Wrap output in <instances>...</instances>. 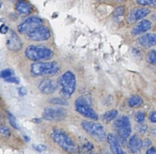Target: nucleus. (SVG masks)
I'll return each mask as SVG.
<instances>
[{
  "label": "nucleus",
  "mask_w": 156,
  "mask_h": 154,
  "mask_svg": "<svg viewBox=\"0 0 156 154\" xmlns=\"http://www.w3.org/2000/svg\"><path fill=\"white\" fill-rule=\"evenodd\" d=\"M57 86L59 88L61 97L69 99L72 97L76 91V79L73 71H67L59 77Z\"/></svg>",
  "instance_id": "obj_1"
},
{
  "label": "nucleus",
  "mask_w": 156,
  "mask_h": 154,
  "mask_svg": "<svg viewBox=\"0 0 156 154\" xmlns=\"http://www.w3.org/2000/svg\"><path fill=\"white\" fill-rule=\"evenodd\" d=\"M53 141L61 148L69 153H75L77 152V146L73 140L64 131L61 129H54L51 132Z\"/></svg>",
  "instance_id": "obj_2"
},
{
  "label": "nucleus",
  "mask_w": 156,
  "mask_h": 154,
  "mask_svg": "<svg viewBox=\"0 0 156 154\" xmlns=\"http://www.w3.org/2000/svg\"><path fill=\"white\" fill-rule=\"evenodd\" d=\"M60 65L57 62H36L31 65L30 72L35 76H53L59 73Z\"/></svg>",
  "instance_id": "obj_3"
},
{
  "label": "nucleus",
  "mask_w": 156,
  "mask_h": 154,
  "mask_svg": "<svg viewBox=\"0 0 156 154\" xmlns=\"http://www.w3.org/2000/svg\"><path fill=\"white\" fill-rule=\"evenodd\" d=\"M25 56L29 60L39 62L50 59L53 56V52L50 49L39 45H30L25 50Z\"/></svg>",
  "instance_id": "obj_4"
},
{
  "label": "nucleus",
  "mask_w": 156,
  "mask_h": 154,
  "mask_svg": "<svg viewBox=\"0 0 156 154\" xmlns=\"http://www.w3.org/2000/svg\"><path fill=\"white\" fill-rule=\"evenodd\" d=\"M114 128L118 135L120 142L122 144H125L132 132L129 118L126 115H121L114 121Z\"/></svg>",
  "instance_id": "obj_5"
},
{
  "label": "nucleus",
  "mask_w": 156,
  "mask_h": 154,
  "mask_svg": "<svg viewBox=\"0 0 156 154\" xmlns=\"http://www.w3.org/2000/svg\"><path fill=\"white\" fill-rule=\"evenodd\" d=\"M75 108H76V112H79L85 118L94 120V121L98 120V115L94 110L86 97L84 96H81L79 98L76 99L75 102Z\"/></svg>",
  "instance_id": "obj_6"
},
{
  "label": "nucleus",
  "mask_w": 156,
  "mask_h": 154,
  "mask_svg": "<svg viewBox=\"0 0 156 154\" xmlns=\"http://www.w3.org/2000/svg\"><path fill=\"white\" fill-rule=\"evenodd\" d=\"M81 126L88 135L98 141H104L107 139V133L101 124L94 121H82Z\"/></svg>",
  "instance_id": "obj_7"
},
{
  "label": "nucleus",
  "mask_w": 156,
  "mask_h": 154,
  "mask_svg": "<svg viewBox=\"0 0 156 154\" xmlns=\"http://www.w3.org/2000/svg\"><path fill=\"white\" fill-rule=\"evenodd\" d=\"M66 115L67 111L61 107H46L42 113L43 118L50 121H60Z\"/></svg>",
  "instance_id": "obj_8"
},
{
  "label": "nucleus",
  "mask_w": 156,
  "mask_h": 154,
  "mask_svg": "<svg viewBox=\"0 0 156 154\" xmlns=\"http://www.w3.org/2000/svg\"><path fill=\"white\" fill-rule=\"evenodd\" d=\"M50 31L49 28L43 25L35 27L27 33V36L30 40L44 41L50 37Z\"/></svg>",
  "instance_id": "obj_9"
},
{
  "label": "nucleus",
  "mask_w": 156,
  "mask_h": 154,
  "mask_svg": "<svg viewBox=\"0 0 156 154\" xmlns=\"http://www.w3.org/2000/svg\"><path fill=\"white\" fill-rule=\"evenodd\" d=\"M43 21L38 17H30L18 25V30L21 34H27L35 27L42 25Z\"/></svg>",
  "instance_id": "obj_10"
},
{
  "label": "nucleus",
  "mask_w": 156,
  "mask_h": 154,
  "mask_svg": "<svg viewBox=\"0 0 156 154\" xmlns=\"http://www.w3.org/2000/svg\"><path fill=\"white\" fill-rule=\"evenodd\" d=\"M150 13V9L147 8H135L130 11L128 16L129 23H134L139 20L143 19Z\"/></svg>",
  "instance_id": "obj_11"
},
{
  "label": "nucleus",
  "mask_w": 156,
  "mask_h": 154,
  "mask_svg": "<svg viewBox=\"0 0 156 154\" xmlns=\"http://www.w3.org/2000/svg\"><path fill=\"white\" fill-rule=\"evenodd\" d=\"M58 86L57 84L54 80L51 79L46 78L44 79L41 83L39 84V91L44 94H52L56 91Z\"/></svg>",
  "instance_id": "obj_12"
},
{
  "label": "nucleus",
  "mask_w": 156,
  "mask_h": 154,
  "mask_svg": "<svg viewBox=\"0 0 156 154\" xmlns=\"http://www.w3.org/2000/svg\"><path fill=\"white\" fill-rule=\"evenodd\" d=\"M107 140L109 144L111 150L114 154H126L121 148L118 138L113 133H110L107 135Z\"/></svg>",
  "instance_id": "obj_13"
},
{
  "label": "nucleus",
  "mask_w": 156,
  "mask_h": 154,
  "mask_svg": "<svg viewBox=\"0 0 156 154\" xmlns=\"http://www.w3.org/2000/svg\"><path fill=\"white\" fill-rule=\"evenodd\" d=\"M142 144H143V141L137 135H134L129 138L127 143L128 150L131 153H140L142 150Z\"/></svg>",
  "instance_id": "obj_14"
},
{
  "label": "nucleus",
  "mask_w": 156,
  "mask_h": 154,
  "mask_svg": "<svg viewBox=\"0 0 156 154\" xmlns=\"http://www.w3.org/2000/svg\"><path fill=\"white\" fill-rule=\"evenodd\" d=\"M10 36L8 38L6 42L8 48L12 51H18L22 48V42L15 32L12 30H10Z\"/></svg>",
  "instance_id": "obj_15"
},
{
  "label": "nucleus",
  "mask_w": 156,
  "mask_h": 154,
  "mask_svg": "<svg viewBox=\"0 0 156 154\" xmlns=\"http://www.w3.org/2000/svg\"><path fill=\"white\" fill-rule=\"evenodd\" d=\"M152 27V24L150 21L149 20H143L142 21L139 22L136 25L133 27L132 30V34L133 36H137V35L142 34L145 32L150 30Z\"/></svg>",
  "instance_id": "obj_16"
},
{
  "label": "nucleus",
  "mask_w": 156,
  "mask_h": 154,
  "mask_svg": "<svg viewBox=\"0 0 156 154\" xmlns=\"http://www.w3.org/2000/svg\"><path fill=\"white\" fill-rule=\"evenodd\" d=\"M139 43L145 48H150L156 44V36L155 33H146L139 38Z\"/></svg>",
  "instance_id": "obj_17"
},
{
  "label": "nucleus",
  "mask_w": 156,
  "mask_h": 154,
  "mask_svg": "<svg viewBox=\"0 0 156 154\" xmlns=\"http://www.w3.org/2000/svg\"><path fill=\"white\" fill-rule=\"evenodd\" d=\"M15 9L21 15H28L32 12V6L26 0H18L15 5Z\"/></svg>",
  "instance_id": "obj_18"
},
{
  "label": "nucleus",
  "mask_w": 156,
  "mask_h": 154,
  "mask_svg": "<svg viewBox=\"0 0 156 154\" xmlns=\"http://www.w3.org/2000/svg\"><path fill=\"white\" fill-rule=\"evenodd\" d=\"M143 103V99L139 95H132L128 100V106L131 108H138Z\"/></svg>",
  "instance_id": "obj_19"
},
{
  "label": "nucleus",
  "mask_w": 156,
  "mask_h": 154,
  "mask_svg": "<svg viewBox=\"0 0 156 154\" xmlns=\"http://www.w3.org/2000/svg\"><path fill=\"white\" fill-rule=\"evenodd\" d=\"M117 115H118V112L116 109L109 110L102 115V121L105 123H109L112 121L114 119H115Z\"/></svg>",
  "instance_id": "obj_20"
},
{
  "label": "nucleus",
  "mask_w": 156,
  "mask_h": 154,
  "mask_svg": "<svg viewBox=\"0 0 156 154\" xmlns=\"http://www.w3.org/2000/svg\"><path fill=\"white\" fill-rule=\"evenodd\" d=\"M49 102L52 104L58 105V106H68L69 105L66 99H64L62 97H55V98L50 100Z\"/></svg>",
  "instance_id": "obj_21"
},
{
  "label": "nucleus",
  "mask_w": 156,
  "mask_h": 154,
  "mask_svg": "<svg viewBox=\"0 0 156 154\" xmlns=\"http://www.w3.org/2000/svg\"><path fill=\"white\" fill-rule=\"evenodd\" d=\"M146 61L149 63L152 64V65H155L156 64V51L155 50H152L147 53L146 58Z\"/></svg>",
  "instance_id": "obj_22"
},
{
  "label": "nucleus",
  "mask_w": 156,
  "mask_h": 154,
  "mask_svg": "<svg viewBox=\"0 0 156 154\" xmlns=\"http://www.w3.org/2000/svg\"><path fill=\"white\" fill-rule=\"evenodd\" d=\"M14 74V71H12V69L10 68H6V69L2 70L0 71V77L2 79H6L8 77H11V76H13Z\"/></svg>",
  "instance_id": "obj_23"
},
{
  "label": "nucleus",
  "mask_w": 156,
  "mask_h": 154,
  "mask_svg": "<svg viewBox=\"0 0 156 154\" xmlns=\"http://www.w3.org/2000/svg\"><path fill=\"white\" fill-rule=\"evenodd\" d=\"M136 3L140 5H151L152 7L156 6V0H136Z\"/></svg>",
  "instance_id": "obj_24"
},
{
  "label": "nucleus",
  "mask_w": 156,
  "mask_h": 154,
  "mask_svg": "<svg viewBox=\"0 0 156 154\" xmlns=\"http://www.w3.org/2000/svg\"><path fill=\"white\" fill-rule=\"evenodd\" d=\"M135 121L138 124H143L145 121V112L143 111H139L135 115Z\"/></svg>",
  "instance_id": "obj_25"
},
{
  "label": "nucleus",
  "mask_w": 156,
  "mask_h": 154,
  "mask_svg": "<svg viewBox=\"0 0 156 154\" xmlns=\"http://www.w3.org/2000/svg\"><path fill=\"white\" fill-rule=\"evenodd\" d=\"M8 118H9V123H10V125L12 127H13L15 129H19L18 124H17L16 118H15V117L14 116L12 113H9V112H8Z\"/></svg>",
  "instance_id": "obj_26"
},
{
  "label": "nucleus",
  "mask_w": 156,
  "mask_h": 154,
  "mask_svg": "<svg viewBox=\"0 0 156 154\" xmlns=\"http://www.w3.org/2000/svg\"><path fill=\"white\" fill-rule=\"evenodd\" d=\"M0 135H2L3 137L8 138L11 135V131L8 127L0 125Z\"/></svg>",
  "instance_id": "obj_27"
},
{
  "label": "nucleus",
  "mask_w": 156,
  "mask_h": 154,
  "mask_svg": "<svg viewBox=\"0 0 156 154\" xmlns=\"http://www.w3.org/2000/svg\"><path fill=\"white\" fill-rule=\"evenodd\" d=\"M125 9L123 6H118L117 8H116L115 10L113 12V15H114V18H118V17L122 16V15L124 14Z\"/></svg>",
  "instance_id": "obj_28"
},
{
  "label": "nucleus",
  "mask_w": 156,
  "mask_h": 154,
  "mask_svg": "<svg viewBox=\"0 0 156 154\" xmlns=\"http://www.w3.org/2000/svg\"><path fill=\"white\" fill-rule=\"evenodd\" d=\"M5 80L10 84H20V79L17 77H13V76H11V77L5 79Z\"/></svg>",
  "instance_id": "obj_29"
},
{
  "label": "nucleus",
  "mask_w": 156,
  "mask_h": 154,
  "mask_svg": "<svg viewBox=\"0 0 156 154\" xmlns=\"http://www.w3.org/2000/svg\"><path fill=\"white\" fill-rule=\"evenodd\" d=\"M33 148L37 152H43L47 150V146L44 144H38V145H33Z\"/></svg>",
  "instance_id": "obj_30"
},
{
  "label": "nucleus",
  "mask_w": 156,
  "mask_h": 154,
  "mask_svg": "<svg viewBox=\"0 0 156 154\" xmlns=\"http://www.w3.org/2000/svg\"><path fill=\"white\" fill-rule=\"evenodd\" d=\"M152 141L149 139H146L144 140V141H143V144H142V148L143 149H149V147L152 146Z\"/></svg>",
  "instance_id": "obj_31"
},
{
  "label": "nucleus",
  "mask_w": 156,
  "mask_h": 154,
  "mask_svg": "<svg viewBox=\"0 0 156 154\" xmlns=\"http://www.w3.org/2000/svg\"><path fill=\"white\" fill-rule=\"evenodd\" d=\"M148 128V126L146 125H143V124H140V125L137 128V131H138L141 134H145L146 133V130Z\"/></svg>",
  "instance_id": "obj_32"
},
{
  "label": "nucleus",
  "mask_w": 156,
  "mask_h": 154,
  "mask_svg": "<svg viewBox=\"0 0 156 154\" xmlns=\"http://www.w3.org/2000/svg\"><path fill=\"white\" fill-rule=\"evenodd\" d=\"M132 53L133 56H136V58H138V59H140V57H141L142 56V53L141 52H140V50H138V49L135 48V47L132 50Z\"/></svg>",
  "instance_id": "obj_33"
},
{
  "label": "nucleus",
  "mask_w": 156,
  "mask_h": 154,
  "mask_svg": "<svg viewBox=\"0 0 156 154\" xmlns=\"http://www.w3.org/2000/svg\"><path fill=\"white\" fill-rule=\"evenodd\" d=\"M27 89H26L25 87H20L19 89H18V94H19L21 97H24V96L27 95Z\"/></svg>",
  "instance_id": "obj_34"
},
{
  "label": "nucleus",
  "mask_w": 156,
  "mask_h": 154,
  "mask_svg": "<svg viewBox=\"0 0 156 154\" xmlns=\"http://www.w3.org/2000/svg\"><path fill=\"white\" fill-rule=\"evenodd\" d=\"M9 27H8L5 24H2V25L0 26V33H2V34H5L7 32H9Z\"/></svg>",
  "instance_id": "obj_35"
},
{
  "label": "nucleus",
  "mask_w": 156,
  "mask_h": 154,
  "mask_svg": "<svg viewBox=\"0 0 156 154\" xmlns=\"http://www.w3.org/2000/svg\"><path fill=\"white\" fill-rule=\"evenodd\" d=\"M149 120L152 123L156 122V112L155 111H152L149 115Z\"/></svg>",
  "instance_id": "obj_36"
},
{
  "label": "nucleus",
  "mask_w": 156,
  "mask_h": 154,
  "mask_svg": "<svg viewBox=\"0 0 156 154\" xmlns=\"http://www.w3.org/2000/svg\"><path fill=\"white\" fill-rule=\"evenodd\" d=\"M146 154H156V150L155 147H149L146 151Z\"/></svg>",
  "instance_id": "obj_37"
},
{
  "label": "nucleus",
  "mask_w": 156,
  "mask_h": 154,
  "mask_svg": "<svg viewBox=\"0 0 156 154\" xmlns=\"http://www.w3.org/2000/svg\"><path fill=\"white\" fill-rule=\"evenodd\" d=\"M32 121H33V122H35V123H41V118H34Z\"/></svg>",
  "instance_id": "obj_38"
},
{
  "label": "nucleus",
  "mask_w": 156,
  "mask_h": 154,
  "mask_svg": "<svg viewBox=\"0 0 156 154\" xmlns=\"http://www.w3.org/2000/svg\"><path fill=\"white\" fill-rule=\"evenodd\" d=\"M24 139H25L26 141H30V139H29V138H27V136H24Z\"/></svg>",
  "instance_id": "obj_39"
},
{
  "label": "nucleus",
  "mask_w": 156,
  "mask_h": 154,
  "mask_svg": "<svg viewBox=\"0 0 156 154\" xmlns=\"http://www.w3.org/2000/svg\"><path fill=\"white\" fill-rule=\"evenodd\" d=\"M88 154H96V153H93V152H91V151H89V152H88Z\"/></svg>",
  "instance_id": "obj_40"
},
{
  "label": "nucleus",
  "mask_w": 156,
  "mask_h": 154,
  "mask_svg": "<svg viewBox=\"0 0 156 154\" xmlns=\"http://www.w3.org/2000/svg\"><path fill=\"white\" fill-rule=\"evenodd\" d=\"M115 1H117V2H122V1H123V0H115Z\"/></svg>",
  "instance_id": "obj_41"
},
{
  "label": "nucleus",
  "mask_w": 156,
  "mask_h": 154,
  "mask_svg": "<svg viewBox=\"0 0 156 154\" xmlns=\"http://www.w3.org/2000/svg\"><path fill=\"white\" fill-rule=\"evenodd\" d=\"M1 6H2V3L0 2V8H1Z\"/></svg>",
  "instance_id": "obj_42"
}]
</instances>
